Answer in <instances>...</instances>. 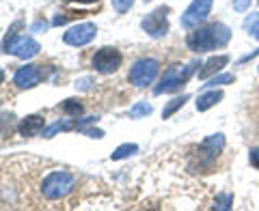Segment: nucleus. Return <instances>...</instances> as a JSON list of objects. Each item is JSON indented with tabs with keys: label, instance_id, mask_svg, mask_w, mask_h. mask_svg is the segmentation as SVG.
Instances as JSON below:
<instances>
[{
	"label": "nucleus",
	"instance_id": "nucleus-1",
	"mask_svg": "<svg viewBox=\"0 0 259 211\" xmlns=\"http://www.w3.org/2000/svg\"><path fill=\"white\" fill-rule=\"evenodd\" d=\"M231 39V28L223 22H214L203 28H194L188 37H186V45L192 52H212L216 47H225Z\"/></svg>",
	"mask_w": 259,
	"mask_h": 211
},
{
	"label": "nucleus",
	"instance_id": "nucleus-2",
	"mask_svg": "<svg viewBox=\"0 0 259 211\" xmlns=\"http://www.w3.org/2000/svg\"><path fill=\"white\" fill-rule=\"evenodd\" d=\"M76 188V177L67 173V170H52L50 175L44 177L41 181V196L46 200H61L69 196Z\"/></svg>",
	"mask_w": 259,
	"mask_h": 211
},
{
	"label": "nucleus",
	"instance_id": "nucleus-3",
	"mask_svg": "<svg viewBox=\"0 0 259 211\" xmlns=\"http://www.w3.org/2000/svg\"><path fill=\"white\" fill-rule=\"evenodd\" d=\"M20 26V22H15L13 24V28L9 30V35L5 37V41H3V52L7 54H13V56H18V59H32V56H37L39 50H41V45H39L32 37H26V35H22L18 37L15 35V28Z\"/></svg>",
	"mask_w": 259,
	"mask_h": 211
},
{
	"label": "nucleus",
	"instance_id": "nucleus-4",
	"mask_svg": "<svg viewBox=\"0 0 259 211\" xmlns=\"http://www.w3.org/2000/svg\"><path fill=\"white\" fill-rule=\"evenodd\" d=\"M197 65H199L197 61H192V63H188V65H173V67H168V69L164 71V76H162L160 84L153 88V93L162 95V93H173V91H177V88L184 86L186 80L192 76V71H194V67H197Z\"/></svg>",
	"mask_w": 259,
	"mask_h": 211
},
{
	"label": "nucleus",
	"instance_id": "nucleus-5",
	"mask_svg": "<svg viewBox=\"0 0 259 211\" xmlns=\"http://www.w3.org/2000/svg\"><path fill=\"white\" fill-rule=\"evenodd\" d=\"M158 71H160V63L156 59H141V61H136L132 65V69H130V82H132L134 86H149L153 80H156L158 76Z\"/></svg>",
	"mask_w": 259,
	"mask_h": 211
},
{
	"label": "nucleus",
	"instance_id": "nucleus-6",
	"mask_svg": "<svg viewBox=\"0 0 259 211\" xmlns=\"http://www.w3.org/2000/svg\"><path fill=\"white\" fill-rule=\"evenodd\" d=\"M168 7H158L156 11H151L147 18L141 22V28L153 39H162L168 35Z\"/></svg>",
	"mask_w": 259,
	"mask_h": 211
},
{
	"label": "nucleus",
	"instance_id": "nucleus-7",
	"mask_svg": "<svg viewBox=\"0 0 259 211\" xmlns=\"http://www.w3.org/2000/svg\"><path fill=\"white\" fill-rule=\"evenodd\" d=\"M121 61H123V56H121L119 50L115 47H102V50H97L95 56H93V69L97 74H115V71L121 67Z\"/></svg>",
	"mask_w": 259,
	"mask_h": 211
},
{
	"label": "nucleus",
	"instance_id": "nucleus-8",
	"mask_svg": "<svg viewBox=\"0 0 259 211\" xmlns=\"http://www.w3.org/2000/svg\"><path fill=\"white\" fill-rule=\"evenodd\" d=\"M212 5L214 0H192L190 7L184 11L182 15V26L184 28H197L199 24H203L207 20L209 11H212Z\"/></svg>",
	"mask_w": 259,
	"mask_h": 211
},
{
	"label": "nucleus",
	"instance_id": "nucleus-9",
	"mask_svg": "<svg viewBox=\"0 0 259 211\" xmlns=\"http://www.w3.org/2000/svg\"><path fill=\"white\" fill-rule=\"evenodd\" d=\"M97 35V28L95 24L91 22H84V24H78V26H71L67 32L63 35V41L67 45H74V47H82L87 43H91Z\"/></svg>",
	"mask_w": 259,
	"mask_h": 211
},
{
	"label": "nucleus",
	"instance_id": "nucleus-10",
	"mask_svg": "<svg viewBox=\"0 0 259 211\" xmlns=\"http://www.w3.org/2000/svg\"><path fill=\"white\" fill-rule=\"evenodd\" d=\"M223 149H225V136H223V134H212V136H207L205 140L199 144V149H197L199 162H201V164H205V166H209L218 155H221Z\"/></svg>",
	"mask_w": 259,
	"mask_h": 211
},
{
	"label": "nucleus",
	"instance_id": "nucleus-11",
	"mask_svg": "<svg viewBox=\"0 0 259 211\" xmlns=\"http://www.w3.org/2000/svg\"><path fill=\"white\" fill-rule=\"evenodd\" d=\"M39 82H41V69L35 67V65H24L13 76V84L20 88H32Z\"/></svg>",
	"mask_w": 259,
	"mask_h": 211
},
{
	"label": "nucleus",
	"instance_id": "nucleus-12",
	"mask_svg": "<svg viewBox=\"0 0 259 211\" xmlns=\"http://www.w3.org/2000/svg\"><path fill=\"white\" fill-rule=\"evenodd\" d=\"M44 125H46V121L44 117H39V115H30L26 119H22V123L18 125L20 129V134L24 138H32V136H39L44 132Z\"/></svg>",
	"mask_w": 259,
	"mask_h": 211
},
{
	"label": "nucleus",
	"instance_id": "nucleus-13",
	"mask_svg": "<svg viewBox=\"0 0 259 211\" xmlns=\"http://www.w3.org/2000/svg\"><path fill=\"white\" fill-rule=\"evenodd\" d=\"M227 63H229V56L227 54H218V56H212L205 65H203V69L199 71V78L201 80H207V78H212L216 74H221L223 67H227Z\"/></svg>",
	"mask_w": 259,
	"mask_h": 211
},
{
	"label": "nucleus",
	"instance_id": "nucleus-14",
	"mask_svg": "<svg viewBox=\"0 0 259 211\" xmlns=\"http://www.w3.org/2000/svg\"><path fill=\"white\" fill-rule=\"evenodd\" d=\"M221 99H223V91H216V88H212V91L199 95V99H197V110H199V112H205V110L212 108V106H216Z\"/></svg>",
	"mask_w": 259,
	"mask_h": 211
},
{
	"label": "nucleus",
	"instance_id": "nucleus-15",
	"mask_svg": "<svg viewBox=\"0 0 259 211\" xmlns=\"http://www.w3.org/2000/svg\"><path fill=\"white\" fill-rule=\"evenodd\" d=\"M134 153H139V147H136V144L125 142V144H121V147H117L115 151L110 153V160L119 162V160H125V157H130V155H134Z\"/></svg>",
	"mask_w": 259,
	"mask_h": 211
},
{
	"label": "nucleus",
	"instance_id": "nucleus-16",
	"mask_svg": "<svg viewBox=\"0 0 259 211\" xmlns=\"http://www.w3.org/2000/svg\"><path fill=\"white\" fill-rule=\"evenodd\" d=\"M233 80H236V76L233 74H218V76H212L207 78V82L203 84L205 88H216V86H225V84H231Z\"/></svg>",
	"mask_w": 259,
	"mask_h": 211
},
{
	"label": "nucleus",
	"instance_id": "nucleus-17",
	"mask_svg": "<svg viewBox=\"0 0 259 211\" xmlns=\"http://www.w3.org/2000/svg\"><path fill=\"white\" fill-rule=\"evenodd\" d=\"M186 101H188V95H182V97H175V99H171V101L166 103V108L162 110V119H168L171 115H175V112L180 110Z\"/></svg>",
	"mask_w": 259,
	"mask_h": 211
},
{
	"label": "nucleus",
	"instance_id": "nucleus-18",
	"mask_svg": "<svg viewBox=\"0 0 259 211\" xmlns=\"http://www.w3.org/2000/svg\"><path fill=\"white\" fill-rule=\"evenodd\" d=\"M153 112V106L147 101H139L130 108V119H141V117H147Z\"/></svg>",
	"mask_w": 259,
	"mask_h": 211
},
{
	"label": "nucleus",
	"instance_id": "nucleus-19",
	"mask_svg": "<svg viewBox=\"0 0 259 211\" xmlns=\"http://www.w3.org/2000/svg\"><path fill=\"white\" fill-rule=\"evenodd\" d=\"M69 129H74V123H71L69 119H63V121H56L54 125L48 127L46 132H44V136H46V138H52L56 132H69Z\"/></svg>",
	"mask_w": 259,
	"mask_h": 211
},
{
	"label": "nucleus",
	"instance_id": "nucleus-20",
	"mask_svg": "<svg viewBox=\"0 0 259 211\" xmlns=\"http://www.w3.org/2000/svg\"><path fill=\"white\" fill-rule=\"evenodd\" d=\"M244 30L259 41V13H250L248 18L244 20Z\"/></svg>",
	"mask_w": 259,
	"mask_h": 211
},
{
	"label": "nucleus",
	"instance_id": "nucleus-21",
	"mask_svg": "<svg viewBox=\"0 0 259 211\" xmlns=\"http://www.w3.org/2000/svg\"><path fill=\"white\" fill-rule=\"evenodd\" d=\"M61 108H63V112H65L67 117H78V115H82V103L76 101V99H65Z\"/></svg>",
	"mask_w": 259,
	"mask_h": 211
},
{
	"label": "nucleus",
	"instance_id": "nucleus-22",
	"mask_svg": "<svg viewBox=\"0 0 259 211\" xmlns=\"http://www.w3.org/2000/svg\"><path fill=\"white\" fill-rule=\"evenodd\" d=\"M15 127V117L13 115H0V136H9Z\"/></svg>",
	"mask_w": 259,
	"mask_h": 211
},
{
	"label": "nucleus",
	"instance_id": "nucleus-23",
	"mask_svg": "<svg viewBox=\"0 0 259 211\" xmlns=\"http://www.w3.org/2000/svg\"><path fill=\"white\" fill-rule=\"evenodd\" d=\"M233 207V194H218L214 200V209H231Z\"/></svg>",
	"mask_w": 259,
	"mask_h": 211
},
{
	"label": "nucleus",
	"instance_id": "nucleus-24",
	"mask_svg": "<svg viewBox=\"0 0 259 211\" xmlns=\"http://www.w3.org/2000/svg\"><path fill=\"white\" fill-rule=\"evenodd\" d=\"M134 0H112V7L119 11V13H127L130 9H132Z\"/></svg>",
	"mask_w": 259,
	"mask_h": 211
},
{
	"label": "nucleus",
	"instance_id": "nucleus-25",
	"mask_svg": "<svg viewBox=\"0 0 259 211\" xmlns=\"http://www.w3.org/2000/svg\"><path fill=\"white\" fill-rule=\"evenodd\" d=\"M231 7H233V11H238V13H244L248 7H250V0H233L231 3Z\"/></svg>",
	"mask_w": 259,
	"mask_h": 211
},
{
	"label": "nucleus",
	"instance_id": "nucleus-26",
	"mask_svg": "<svg viewBox=\"0 0 259 211\" xmlns=\"http://www.w3.org/2000/svg\"><path fill=\"white\" fill-rule=\"evenodd\" d=\"M248 162H250V166H255L259 170V149H250L248 151Z\"/></svg>",
	"mask_w": 259,
	"mask_h": 211
},
{
	"label": "nucleus",
	"instance_id": "nucleus-27",
	"mask_svg": "<svg viewBox=\"0 0 259 211\" xmlns=\"http://www.w3.org/2000/svg\"><path fill=\"white\" fill-rule=\"evenodd\" d=\"M80 132H82V134H87L89 138H104V132H102V129H95V127H91V129H84V127H80Z\"/></svg>",
	"mask_w": 259,
	"mask_h": 211
},
{
	"label": "nucleus",
	"instance_id": "nucleus-28",
	"mask_svg": "<svg viewBox=\"0 0 259 211\" xmlns=\"http://www.w3.org/2000/svg\"><path fill=\"white\" fill-rule=\"evenodd\" d=\"M91 84H93L91 78H80V80H76V88H78V91H87Z\"/></svg>",
	"mask_w": 259,
	"mask_h": 211
},
{
	"label": "nucleus",
	"instance_id": "nucleus-29",
	"mask_svg": "<svg viewBox=\"0 0 259 211\" xmlns=\"http://www.w3.org/2000/svg\"><path fill=\"white\" fill-rule=\"evenodd\" d=\"M46 28H48V22H44V20H37V22L30 26V32H41V30H46Z\"/></svg>",
	"mask_w": 259,
	"mask_h": 211
},
{
	"label": "nucleus",
	"instance_id": "nucleus-30",
	"mask_svg": "<svg viewBox=\"0 0 259 211\" xmlns=\"http://www.w3.org/2000/svg\"><path fill=\"white\" fill-rule=\"evenodd\" d=\"M69 18H71V15H56V18L52 20V24H54V26H61V24H65Z\"/></svg>",
	"mask_w": 259,
	"mask_h": 211
},
{
	"label": "nucleus",
	"instance_id": "nucleus-31",
	"mask_svg": "<svg viewBox=\"0 0 259 211\" xmlns=\"http://www.w3.org/2000/svg\"><path fill=\"white\" fill-rule=\"evenodd\" d=\"M67 3H97V0H67Z\"/></svg>",
	"mask_w": 259,
	"mask_h": 211
},
{
	"label": "nucleus",
	"instance_id": "nucleus-32",
	"mask_svg": "<svg viewBox=\"0 0 259 211\" xmlns=\"http://www.w3.org/2000/svg\"><path fill=\"white\" fill-rule=\"evenodd\" d=\"M3 80H5V71L0 69V84H3Z\"/></svg>",
	"mask_w": 259,
	"mask_h": 211
}]
</instances>
